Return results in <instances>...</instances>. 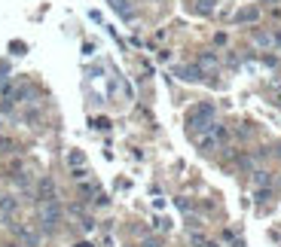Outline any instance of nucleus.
<instances>
[{"instance_id": "4be33fe9", "label": "nucleus", "mask_w": 281, "mask_h": 247, "mask_svg": "<svg viewBox=\"0 0 281 247\" xmlns=\"http://www.w3.org/2000/svg\"><path fill=\"white\" fill-rule=\"evenodd\" d=\"M92 205H95V207H107V205H110V199L104 196V192H98V196L92 199Z\"/></svg>"}, {"instance_id": "ddd939ff", "label": "nucleus", "mask_w": 281, "mask_h": 247, "mask_svg": "<svg viewBox=\"0 0 281 247\" xmlns=\"http://www.w3.org/2000/svg\"><path fill=\"white\" fill-rule=\"evenodd\" d=\"M67 165H70V168H83V165H86V156H83L80 150H70V153H67Z\"/></svg>"}, {"instance_id": "bb28decb", "label": "nucleus", "mask_w": 281, "mask_h": 247, "mask_svg": "<svg viewBox=\"0 0 281 247\" xmlns=\"http://www.w3.org/2000/svg\"><path fill=\"white\" fill-rule=\"evenodd\" d=\"M226 40H230V37H226L223 31H220V34H214V43H217V46H226Z\"/></svg>"}, {"instance_id": "7c9ffc66", "label": "nucleus", "mask_w": 281, "mask_h": 247, "mask_svg": "<svg viewBox=\"0 0 281 247\" xmlns=\"http://www.w3.org/2000/svg\"><path fill=\"white\" fill-rule=\"evenodd\" d=\"M3 125H6V116H3V113H0V131H3Z\"/></svg>"}, {"instance_id": "2eb2a0df", "label": "nucleus", "mask_w": 281, "mask_h": 247, "mask_svg": "<svg viewBox=\"0 0 281 247\" xmlns=\"http://www.w3.org/2000/svg\"><path fill=\"white\" fill-rule=\"evenodd\" d=\"M189 244H192V247H205V244H208V238L199 232V229H192V232H189Z\"/></svg>"}, {"instance_id": "f03ea898", "label": "nucleus", "mask_w": 281, "mask_h": 247, "mask_svg": "<svg viewBox=\"0 0 281 247\" xmlns=\"http://www.w3.org/2000/svg\"><path fill=\"white\" fill-rule=\"evenodd\" d=\"M61 220H64V207L58 205V199H55V202L37 205V226H40L43 235H52V232L61 226Z\"/></svg>"}, {"instance_id": "cd10ccee", "label": "nucleus", "mask_w": 281, "mask_h": 247, "mask_svg": "<svg viewBox=\"0 0 281 247\" xmlns=\"http://www.w3.org/2000/svg\"><path fill=\"white\" fill-rule=\"evenodd\" d=\"M238 137H251V125H241L238 128Z\"/></svg>"}, {"instance_id": "0eeeda50", "label": "nucleus", "mask_w": 281, "mask_h": 247, "mask_svg": "<svg viewBox=\"0 0 281 247\" xmlns=\"http://www.w3.org/2000/svg\"><path fill=\"white\" fill-rule=\"evenodd\" d=\"M251 40H254V46L263 49V52L278 49V40H275V34H272V31H254V34H251Z\"/></svg>"}, {"instance_id": "dca6fc26", "label": "nucleus", "mask_w": 281, "mask_h": 247, "mask_svg": "<svg viewBox=\"0 0 281 247\" xmlns=\"http://www.w3.org/2000/svg\"><path fill=\"white\" fill-rule=\"evenodd\" d=\"M129 3H132V0H110V6H113L119 15H129Z\"/></svg>"}, {"instance_id": "423d86ee", "label": "nucleus", "mask_w": 281, "mask_h": 247, "mask_svg": "<svg viewBox=\"0 0 281 247\" xmlns=\"http://www.w3.org/2000/svg\"><path fill=\"white\" fill-rule=\"evenodd\" d=\"M174 77L184 80V82H202L205 80V74H202L199 64H181V67H174Z\"/></svg>"}, {"instance_id": "f257e3e1", "label": "nucleus", "mask_w": 281, "mask_h": 247, "mask_svg": "<svg viewBox=\"0 0 281 247\" xmlns=\"http://www.w3.org/2000/svg\"><path fill=\"white\" fill-rule=\"evenodd\" d=\"M217 122V110H214V104L211 101H202V104H196V107L189 110V116H187V131H189V137H199V134H205L211 125Z\"/></svg>"}, {"instance_id": "7ed1b4c3", "label": "nucleus", "mask_w": 281, "mask_h": 247, "mask_svg": "<svg viewBox=\"0 0 281 247\" xmlns=\"http://www.w3.org/2000/svg\"><path fill=\"white\" fill-rule=\"evenodd\" d=\"M226 140H230V128H226L223 122H214V125H211L205 134H199V137H196V144H199V150H202V153H208V156H211V153H217V150L226 144Z\"/></svg>"}, {"instance_id": "a211bd4d", "label": "nucleus", "mask_w": 281, "mask_h": 247, "mask_svg": "<svg viewBox=\"0 0 281 247\" xmlns=\"http://www.w3.org/2000/svg\"><path fill=\"white\" fill-rule=\"evenodd\" d=\"M15 150V140L12 137H3V134H0V153H12Z\"/></svg>"}, {"instance_id": "f8f14e48", "label": "nucleus", "mask_w": 281, "mask_h": 247, "mask_svg": "<svg viewBox=\"0 0 281 247\" xmlns=\"http://www.w3.org/2000/svg\"><path fill=\"white\" fill-rule=\"evenodd\" d=\"M217 9V0H192V12H199V15H214Z\"/></svg>"}, {"instance_id": "6e6552de", "label": "nucleus", "mask_w": 281, "mask_h": 247, "mask_svg": "<svg viewBox=\"0 0 281 247\" xmlns=\"http://www.w3.org/2000/svg\"><path fill=\"white\" fill-rule=\"evenodd\" d=\"M196 64L202 67V74H217V70H220V58H217V52H199Z\"/></svg>"}, {"instance_id": "a878e982", "label": "nucleus", "mask_w": 281, "mask_h": 247, "mask_svg": "<svg viewBox=\"0 0 281 247\" xmlns=\"http://www.w3.org/2000/svg\"><path fill=\"white\" fill-rule=\"evenodd\" d=\"M140 247H162V241L159 238H144V241H140Z\"/></svg>"}, {"instance_id": "aec40b11", "label": "nucleus", "mask_w": 281, "mask_h": 247, "mask_svg": "<svg viewBox=\"0 0 281 247\" xmlns=\"http://www.w3.org/2000/svg\"><path fill=\"white\" fill-rule=\"evenodd\" d=\"M254 199H257V202H269V199H272V189H269V186H266V189H257Z\"/></svg>"}, {"instance_id": "b1692460", "label": "nucleus", "mask_w": 281, "mask_h": 247, "mask_svg": "<svg viewBox=\"0 0 281 247\" xmlns=\"http://www.w3.org/2000/svg\"><path fill=\"white\" fill-rule=\"evenodd\" d=\"M80 226H83V232H92V229H95V220H92V217H83Z\"/></svg>"}, {"instance_id": "2f4dec72", "label": "nucleus", "mask_w": 281, "mask_h": 247, "mask_svg": "<svg viewBox=\"0 0 281 247\" xmlns=\"http://www.w3.org/2000/svg\"><path fill=\"white\" fill-rule=\"evenodd\" d=\"M260 3H275V0H260Z\"/></svg>"}, {"instance_id": "c756f323", "label": "nucleus", "mask_w": 281, "mask_h": 247, "mask_svg": "<svg viewBox=\"0 0 281 247\" xmlns=\"http://www.w3.org/2000/svg\"><path fill=\"white\" fill-rule=\"evenodd\" d=\"M74 247H95V244H92V241H77Z\"/></svg>"}, {"instance_id": "9b49d317", "label": "nucleus", "mask_w": 281, "mask_h": 247, "mask_svg": "<svg viewBox=\"0 0 281 247\" xmlns=\"http://www.w3.org/2000/svg\"><path fill=\"white\" fill-rule=\"evenodd\" d=\"M251 183H254L257 189H266V186H272V174H269L266 168H254V171H251Z\"/></svg>"}, {"instance_id": "4468645a", "label": "nucleus", "mask_w": 281, "mask_h": 247, "mask_svg": "<svg viewBox=\"0 0 281 247\" xmlns=\"http://www.w3.org/2000/svg\"><path fill=\"white\" fill-rule=\"evenodd\" d=\"M70 180H77V183H83V180H89V168H70Z\"/></svg>"}, {"instance_id": "c85d7f7f", "label": "nucleus", "mask_w": 281, "mask_h": 247, "mask_svg": "<svg viewBox=\"0 0 281 247\" xmlns=\"http://www.w3.org/2000/svg\"><path fill=\"white\" fill-rule=\"evenodd\" d=\"M272 156H275V159H281V144H275V147H272Z\"/></svg>"}, {"instance_id": "20e7f679", "label": "nucleus", "mask_w": 281, "mask_h": 247, "mask_svg": "<svg viewBox=\"0 0 281 247\" xmlns=\"http://www.w3.org/2000/svg\"><path fill=\"white\" fill-rule=\"evenodd\" d=\"M58 199V189H55V180L52 177H40L34 183V202L43 205V202H55Z\"/></svg>"}, {"instance_id": "f3484780", "label": "nucleus", "mask_w": 281, "mask_h": 247, "mask_svg": "<svg viewBox=\"0 0 281 247\" xmlns=\"http://www.w3.org/2000/svg\"><path fill=\"white\" fill-rule=\"evenodd\" d=\"M174 205H178L181 214H192V202L189 199H174Z\"/></svg>"}, {"instance_id": "5701e85b", "label": "nucleus", "mask_w": 281, "mask_h": 247, "mask_svg": "<svg viewBox=\"0 0 281 247\" xmlns=\"http://www.w3.org/2000/svg\"><path fill=\"white\" fill-rule=\"evenodd\" d=\"M263 64H266V67H281V58H275V55H263Z\"/></svg>"}, {"instance_id": "393cba45", "label": "nucleus", "mask_w": 281, "mask_h": 247, "mask_svg": "<svg viewBox=\"0 0 281 247\" xmlns=\"http://www.w3.org/2000/svg\"><path fill=\"white\" fill-rule=\"evenodd\" d=\"M187 226H189V232H192V229H199V226H202V220H199V217H192V214H187Z\"/></svg>"}, {"instance_id": "9d476101", "label": "nucleus", "mask_w": 281, "mask_h": 247, "mask_svg": "<svg viewBox=\"0 0 281 247\" xmlns=\"http://www.w3.org/2000/svg\"><path fill=\"white\" fill-rule=\"evenodd\" d=\"M233 22H235V25H254V22H260V9H257V6H244V9L235 12Z\"/></svg>"}, {"instance_id": "1a4fd4ad", "label": "nucleus", "mask_w": 281, "mask_h": 247, "mask_svg": "<svg viewBox=\"0 0 281 247\" xmlns=\"http://www.w3.org/2000/svg\"><path fill=\"white\" fill-rule=\"evenodd\" d=\"M15 210H19V199L12 196H0V220H12L15 217Z\"/></svg>"}, {"instance_id": "39448f33", "label": "nucleus", "mask_w": 281, "mask_h": 247, "mask_svg": "<svg viewBox=\"0 0 281 247\" xmlns=\"http://www.w3.org/2000/svg\"><path fill=\"white\" fill-rule=\"evenodd\" d=\"M12 232H15V238H19V244H25V247H37L40 244V238H43V232L40 229H34V226H12Z\"/></svg>"}, {"instance_id": "6ab92c4d", "label": "nucleus", "mask_w": 281, "mask_h": 247, "mask_svg": "<svg viewBox=\"0 0 281 247\" xmlns=\"http://www.w3.org/2000/svg\"><path fill=\"white\" fill-rule=\"evenodd\" d=\"M153 229H159V232H168V229H171V220H165V217H156V220H153Z\"/></svg>"}, {"instance_id": "412c9836", "label": "nucleus", "mask_w": 281, "mask_h": 247, "mask_svg": "<svg viewBox=\"0 0 281 247\" xmlns=\"http://www.w3.org/2000/svg\"><path fill=\"white\" fill-rule=\"evenodd\" d=\"M9 82V64H0V89Z\"/></svg>"}]
</instances>
